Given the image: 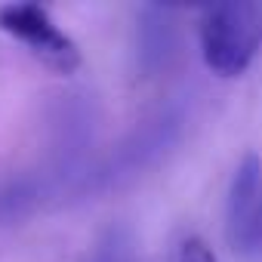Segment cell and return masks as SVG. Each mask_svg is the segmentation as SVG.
Returning <instances> with one entry per match:
<instances>
[{
  "label": "cell",
  "instance_id": "5b68a950",
  "mask_svg": "<svg viewBox=\"0 0 262 262\" xmlns=\"http://www.w3.org/2000/svg\"><path fill=\"white\" fill-rule=\"evenodd\" d=\"M34 201V191L28 182H10L0 188V222H13L25 213V204Z\"/></svg>",
  "mask_w": 262,
  "mask_h": 262
},
{
  "label": "cell",
  "instance_id": "277c9868",
  "mask_svg": "<svg viewBox=\"0 0 262 262\" xmlns=\"http://www.w3.org/2000/svg\"><path fill=\"white\" fill-rule=\"evenodd\" d=\"M139 40H142V59L145 65L155 59L161 62L170 47H173V28H170V10H161V7H148L145 10V19L139 25Z\"/></svg>",
  "mask_w": 262,
  "mask_h": 262
},
{
  "label": "cell",
  "instance_id": "8992f818",
  "mask_svg": "<svg viewBox=\"0 0 262 262\" xmlns=\"http://www.w3.org/2000/svg\"><path fill=\"white\" fill-rule=\"evenodd\" d=\"M176 262H219V256L213 253V247H210L204 237H198V234H188V237L179 244Z\"/></svg>",
  "mask_w": 262,
  "mask_h": 262
},
{
  "label": "cell",
  "instance_id": "3957f363",
  "mask_svg": "<svg viewBox=\"0 0 262 262\" xmlns=\"http://www.w3.org/2000/svg\"><path fill=\"white\" fill-rule=\"evenodd\" d=\"M228 241L241 256L262 259V164L244 155L228 188Z\"/></svg>",
  "mask_w": 262,
  "mask_h": 262
},
{
  "label": "cell",
  "instance_id": "7a4b0ae2",
  "mask_svg": "<svg viewBox=\"0 0 262 262\" xmlns=\"http://www.w3.org/2000/svg\"><path fill=\"white\" fill-rule=\"evenodd\" d=\"M0 31L16 37L34 59H40L56 74H74L83 62L80 47L65 34L47 7L40 4H7L0 7Z\"/></svg>",
  "mask_w": 262,
  "mask_h": 262
},
{
  "label": "cell",
  "instance_id": "6da1fadb",
  "mask_svg": "<svg viewBox=\"0 0 262 262\" xmlns=\"http://www.w3.org/2000/svg\"><path fill=\"white\" fill-rule=\"evenodd\" d=\"M204 65L216 77H241L262 50V7L259 4H219L201 13L198 25Z\"/></svg>",
  "mask_w": 262,
  "mask_h": 262
}]
</instances>
